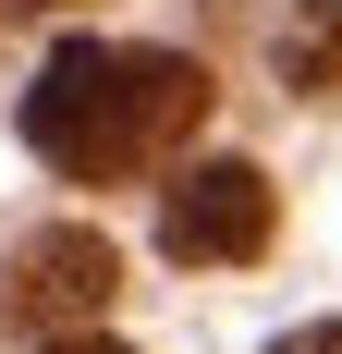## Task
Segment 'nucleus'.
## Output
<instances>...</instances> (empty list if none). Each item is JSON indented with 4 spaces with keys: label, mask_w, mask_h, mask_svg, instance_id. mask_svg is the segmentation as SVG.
<instances>
[{
    "label": "nucleus",
    "mask_w": 342,
    "mask_h": 354,
    "mask_svg": "<svg viewBox=\"0 0 342 354\" xmlns=\"http://www.w3.org/2000/svg\"><path fill=\"white\" fill-rule=\"evenodd\" d=\"M110 293H123V257L98 220H49L0 257V330L12 342H86L110 318Z\"/></svg>",
    "instance_id": "obj_2"
},
{
    "label": "nucleus",
    "mask_w": 342,
    "mask_h": 354,
    "mask_svg": "<svg viewBox=\"0 0 342 354\" xmlns=\"http://www.w3.org/2000/svg\"><path fill=\"white\" fill-rule=\"evenodd\" d=\"M269 232H281V196L257 159H183L159 196V245L183 269H244V257H269Z\"/></svg>",
    "instance_id": "obj_3"
},
{
    "label": "nucleus",
    "mask_w": 342,
    "mask_h": 354,
    "mask_svg": "<svg viewBox=\"0 0 342 354\" xmlns=\"http://www.w3.org/2000/svg\"><path fill=\"white\" fill-rule=\"evenodd\" d=\"M269 354H342V318L330 330H294V342H269Z\"/></svg>",
    "instance_id": "obj_5"
},
{
    "label": "nucleus",
    "mask_w": 342,
    "mask_h": 354,
    "mask_svg": "<svg viewBox=\"0 0 342 354\" xmlns=\"http://www.w3.org/2000/svg\"><path fill=\"white\" fill-rule=\"evenodd\" d=\"M25 12H73V0H0V25H25Z\"/></svg>",
    "instance_id": "obj_6"
},
{
    "label": "nucleus",
    "mask_w": 342,
    "mask_h": 354,
    "mask_svg": "<svg viewBox=\"0 0 342 354\" xmlns=\"http://www.w3.org/2000/svg\"><path fill=\"white\" fill-rule=\"evenodd\" d=\"M49 354H123V342H98V330H86V342H49Z\"/></svg>",
    "instance_id": "obj_7"
},
{
    "label": "nucleus",
    "mask_w": 342,
    "mask_h": 354,
    "mask_svg": "<svg viewBox=\"0 0 342 354\" xmlns=\"http://www.w3.org/2000/svg\"><path fill=\"white\" fill-rule=\"evenodd\" d=\"M281 86H294V98H342V0H294V25H281Z\"/></svg>",
    "instance_id": "obj_4"
},
{
    "label": "nucleus",
    "mask_w": 342,
    "mask_h": 354,
    "mask_svg": "<svg viewBox=\"0 0 342 354\" xmlns=\"http://www.w3.org/2000/svg\"><path fill=\"white\" fill-rule=\"evenodd\" d=\"M208 62L183 49H135V37H73L62 62L25 86V147L62 183H135L171 171L183 147L208 135Z\"/></svg>",
    "instance_id": "obj_1"
}]
</instances>
